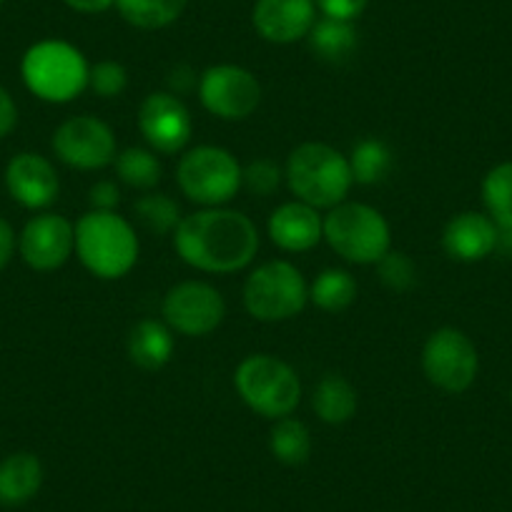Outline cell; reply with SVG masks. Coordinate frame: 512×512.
I'll use <instances>...</instances> for the list:
<instances>
[{
  "mask_svg": "<svg viewBox=\"0 0 512 512\" xmlns=\"http://www.w3.org/2000/svg\"><path fill=\"white\" fill-rule=\"evenodd\" d=\"M174 246L189 267L231 274L251 264L259 251V231L241 211L211 206L181 219L174 231Z\"/></svg>",
  "mask_w": 512,
  "mask_h": 512,
  "instance_id": "cell-1",
  "label": "cell"
},
{
  "mask_svg": "<svg viewBox=\"0 0 512 512\" xmlns=\"http://www.w3.org/2000/svg\"><path fill=\"white\" fill-rule=\"evenodd\" d=\"M76 254L98 279H118L134 269L139 239L116 211H88L76 224Z\"/></svg>",
  "mask_w": 512,
  "mask_h": 512,
  "instance_id": "cell-2",
  "label": "cell"
},
{
  "mask_svg": "<svg viewBox=\"0 0 512 512\" xmlns=\"http://www.w3.org/2000/svg\"><path fill=\"white\" fill-rule=\"evenodd\" d=\"M287 184L297 201L314 209H334L352 189L349 161L327 144H302L289 154Z\"/></svg>",
  "mask_w": 512,
  "mask_h": 512,
  "instance_id": "cell-3",
  "label": "cell"
},
{
  "mask_svg": "<svg viewBox=\"0 0 512 512\" xmlns=\"http://www.w3.org/2000/svg\"><path fill=\"white\" fill-rule=\"evenodd\" d=\"M28 91L48 103H68L88 86L86 58L66 41H41L31 46L21 63Z\"/></svg>",
  "mask_w": 512,
  "mask_h": 512,
  "instance_id": "cell-4",
  "label": "cell"
},
{
  "mask_svg": "<svg viewBox=\"0 0 512 512\" xmlns=\"http://www.w3.org/2000/svg\"><path fill=\"white\" fill-rule=\"evenodd\" d=\"M236 392L241 400L269 420H282L297 410L302 384L297 372L272 354H251L236 367Z\"/></svg>",
  "mask_w": 512,
  "mask_h": 512,
  "instance_id": "cell-5",
  "label": "cell"
},
{
  "mask_svg": "<svg viewBox=\"0 0 512 512\" xmlns=\"http://www.w3.org/2000/svg\"><path fill=\"white\" fill-rule=\"evenodd\" d=\"M324 239L352 264H377L390 251V226L367 204H339L324 219Z\"/></svg>",
  "mask_w": 512,
  "mask_h": 512,
  "instance_id": "cell-6",
  "label": "cell"
},
{
  "mask_svg": "<svg viewBox=\"0 0 512 512\" xmlns=\"http://www.w3.org/2000/svg\"><path fill=\"white\" fill-rule=\"evenodd\" d=\"M307 299L309 292L302 272L282 259L262 264L246 279V312L259 322H284V319L297 317Z\"/></svg>",
  "mask_w": 512,
  "mask_h": 512,
  "instance_id": "cell-7",
  "label": "cell"
},
{
  "mask_svg": "<svg viewBox=\"0 0 512 512\" xmlns=\"http://www.w3.org/2000/svg\"><path fill=\"white\" fill-rule=\"evenodd\" d=\"M176 179L191 201L211 209L231 201L241 189V166L226 149L196 146L181 156Z\"/></svg>",
  "mask_w": 512,
  "mask_h": 512,
  "instance_id": "cell-8",
  "label": "cell"
},
{
  "mask_svg": "<svg viewBox=\"0 0 512 512\" xmlns=\"http://www.w3.org/2000/svg\"><path fill=\"white\" fill-rule=\"evenodd\" d=\"M477 367H480V359H477L475 344L460 329H437L422 349V369L427 379L452 395H460L475 382Z\"/></svg>",
  "mask_w": 512,
  "mask_h": 512,
  "instance_id": "cell-9",
  "label": "cell"
},
{
  "mask_svg": "<svg viewBox=\"0 0 512 512\" xmlns=\"http://www.w3.org/2000/svg\"><path fill=\"white\" fill-rule=\"evenodd\" d=\"M199 98L209 113L224 121H244L262 101V86L241 66H211L199 81Z\"/></svg>",
  "mask_w": 512,
  "mask_h": 512,
  "instance_id": "cell-10",
  "label": "cell"
},
{
  "mask_svg": "<svg viewBox=\"0 0 512 512\" xmlns=\"http://www.w3.org/2000/svg\"><path fill=\"white\" fill-rule=\"evenodd\" d=\"M53 151L71 169H103L116 161V136L101 118L73 116L53 134Z\"/></svg>",
  "mask_w": 512,
  "mask_h": 512,
  "instance_id": "cell-11",
  "label": "cell"
},
{
  "mask_svg": "<svg viewBox=\"0 0 512 512\" xmlns=\"http://www.w3.org/2000/svg\"><path fill=\"white\" fill-rule=\"evenodd\" d=\"M161 312L166 324L176 332L186 337H204L224 322L226 304L211 284L184 282L169 289Z\"/></svg>",
  "mask_w": 512,
  "mask_h": 512,
  "instance_id": "cell-12",
  "label": "cell"
},
{
  "mask_svg": "<svg viewBox=\"0 0 512 512\" xmlns=\"http://www.w3.org/2000/svg\"><path fill=\"white\" fill-rule=\"evenodd\" d=\"M139 128L151 149L161 154H176L189 144L194 123L189 108L181 103L179 96L159 91L146 96V101L141 103Z\"/></svg>",
  "mask_w": 512,
  "mask_h": 512,
  "instance_id": "cell-13",
  "label": "cell"
},
{
  "mask_svg": "<svg viewBox=\"0 0 512 512\" xmlns=\"http://www.w3.org/2000/svg\"><path fill=\"white\" fill-rule=\"evenodd\" d=\"M18 246L28 267L36 272H53L63 267L76 249V229L58 214L33 216L23 229Z\"/></svg>",
  "mask_w": 512,
  "mask_h": 512,
  "instance_id": "cell-14",
  "label": "cell"
},
{
  "mask_svg": "<svg viewBox=\"0 0 512 512\" xmlns=\"http://www.w3.org/2000/svg\"><path fill=\"white\" fill-rule=\"evenodd\" d=\"M256 33L269 43H294L309 36L317 23L314 0H256L251 13Z\"/></svg>",
  "mask_w": 512,
  "mask_h": 512,
  "instance_id": "cell-15",
  "label": "cell"
},
{
  "mask_svg": "<svg viewBox=\"0 0 512 512\" xmlns=\"http://www.w3.org/2000/svg\"><path fill=\"white\" fill-rule=\"evenodd\" d=\"M6 186L13 201L26 209H46L61 191V181L51 161L31 151L13 156L6 169Z\"/></svg>",
  "mask_w": 512,
  "mask_h": 512,
  "instance_id": "cell-16",
  "label": "cell"
},
{
  "mask_svg": "<svg viewBox=\"0 0 512 512\" xmlns=\"http://www.w3.org/2000/svg\"><path fill=\"white\" fill-rule=\"evenodd\" d=\"M442 246L457 262H480L497 249V224L477 211H462L445 226Z\"/></svg>",
  "mask_w": 512,
  "mask_h": 512,
  "instance_id": "cell-17",
  "label": "cell"
},
{
  "mask_svg": "<svg viewBox=\"0 0 512 512\" xmlns=\"http://www.w3.org/2000/svg\"><path fill=\"white\" fill-rule=\"evenodd\" d=\"M269 236L284 251H309L324 236V221L314 206L289 201L269 216Z\"/></svg>",
  "mask_w": 512,
  "mask_h": 512,
  "instance_id": "cell-18",
  "label": "cell"
},
{
  "mask_svg": "<svg viewBox=\"0 0 512 512\" xmlns=\"http://www.w3.org/2000/svg\"><path fill=\"white\" fill-rule=\"evenodd\" d=\"M41 485L43 465L31 452H16L0 462V505H26L38 495Z\"/></svg>",
  "mask_w": 512,
  "mask_h": 512,
  "instance_id": "cell-19",
  "label": "cell"
},
{
  "mask_svg": "<svg viewBox=\"0 0 512 512\" xmlns=\"http://www.w3.org/2000/svg\"><path fill=\"white\" fill-rule=\"evenodd\" d=\"M174 354V337L169 327L156 319H144L128 334V357L141 369H161Z\"/></svg>",
  "mask_w": 512,
  "mask_h": 512,
  "instance_id": "cell-20",
  "label": "cell"
},
{
  "mask_svg": "<svg viewBox=\"0 0 512 512\" xmlns=\"http://www.w3.org/2000/svg\"><path fill=\"white\" fill-rule=\"evenodd\" d=\"M312 407L327 425H344L357 412V392L342 374H324L314 390Z\"/></svg>",
  "mask_w": 512,
  "mask_h": 512,
  "instance_id": "cell-21",
  "label": "cell"
},
{
  "mask_svg": "<svg viewBox=\"0 0 512 512\" xmlns=\"http://www.w3.org/2000/svg\"><path fill=\"white\" fill-rule=\"evenodd\" d=\"M309 48L314 56L322 61L339 63L347 61L354 51H357V28L352 21H334V18H322L309 31Z\"/></svg>",
  "mask_w": 512,
  "mask_h": 512,
  "instance_id": "cell-22",
  "label": "cell"
},
{
  "mask_svg": "<svg viewBox=\"0 0 512 512\" xmlns=\"http://www.w3.org/2000/svg\"><path fill=\"white\" fill-rule=\"evenodd\" d=\"M189 0H116L118 13L131 26L144 31H159L171 26L184 13Z\"/></svg>",
  "mask_w": 512,
  "mask_h": 512,
  "instance_id": "cell-23",
  "label": "cell"
},
{
  "mask_svg": "<svg viewBox=\"0 0 512 512\" xmlns=\"http://www.w3.org/2000/svg\"><path fill=\"white\" fill-rule=\"evenodd\" d=\"M269 450L282 465H304L312 455V437L304 422L294 417H282L269 432Z\"/></svg>",
  "mask_w": 512,
  "mask_h": 512,
  "instance_id": "cell-24",
  "label": "cell"
},
{
  "mask_svg": "<svg viewBox=\"0 0 512 512\" xmlns=\"http://www.w3.org/2000/svg\"><path fill=\"white\" fill-rule=\"evenodd\" d=\"M309 297L324 312H344L357 299V282L344 269H324L314 279Z\"/></svg>",
  "mask_w": 512,
  "mask_h": 512,
  "instance_id": "cell-25",
  "label": "cell"
},
{
  "mask_svg": "<svg viewBox=\"0 0 512 512\" xmlns=\"http://www.w3.org/2000/svg\"><path fill=\"white\" fill-rule=\"evenodd\" d=\"M349 169H352V179L357 184H379L392 171V151L377 139L359 141L352 151V159H349Z\"/></svg>",
  "mask_w": 512,
  "mask_h": 512,
  "instance_id": "cell-26",
  "label": "cell"
},
{
  "mask_svg": "<svg viewBox=\"0 0 512 512\" xmlns=\"http://www.w3.org/2000/svg\"><path fill=\"white\" fill-rule=\"evenodd\" d=\"M116 176L131 189H154L161 181V164L149 149L131 146L116 156Z\"/></svg>",
  "mask_w": 512,
  "mask_h": 512,
  "instance_id": "cell-27",
  "label": "cell"
},
{
  "mask_svg": "<svg viewBox=\"0 0 512 512\" xmlns=\"http://www.w3.org/2000/svg\"><path fill=\"white\" fill-rule=\"evenodd\" d=\"M482 199L497 226H512V161L495 166L485 176Z\"/></svg>",
  "mask_w": 512,
  "mask_h": 512,
  "instance_id": "cell-28",
  "label": "cell"
},
{
  "mask_svg": "<svg viewBox=\"0 0 512 512\" xmlns=\"http://www.w3.org/2000/svg\"><path fill=\"white\" fill-rule=\"evenodd\" d=\"M136 219L154 234H171L181 224V211L174 199L166 194H149L134 204Z\"/></svg>",
  "mask_w": 512,
  "mask_h": 512,
  "instance_id": "cell-29",
  "label": "cell"
},
{
  "mask_svg": "<svg viewBox=\"0 0 512 512\" xmlns=\"http://www.w3.org/2000/svg\"><path fill=\"white\" fill-rule=\"evenodd\" d=\"M379 279H382L384 287L395 289V292H407V289L415 287L417 282V269L412 264V259L402 251H387L377 262Z\"/></svg>",
  "mask_w": 512,
  "mask_h": 512,
  "instance_id": "cell-30",
  "label": "cell"
},
{
  "mask_svg": "<svg viewBox=\"0 0 512 512\" xmlns=\"http://www.w3.org/2000/svg\"><path fill=\"white\" fill-rule=\"evenodd\" d=\"M279 181H282V169L269 159L251 161L246 169H241V186H246L256 196L274 194L279 189Z\"/></svg>",
  "mask_w": 512,
  "mask_h": 512,
  "instance_id": "cell-31",
  "label": "cell"
},
{
  "mask_svg": "<svg viewBox=\"0 0 512 512\" xmlns=\"http://www.w3.org/2000/svg\"><path fill=\"white\" fill-rule=\"evenodd\" d=\"M128 73L121 63L116 61H101L91 68L88 73V86L98 93L101 98H116L126 91Z\"/></svg>",
  "mask_w": 512,
  "mask_h": 512,
  "instance_id": "cell-32",
  "label": "cell"
},
{
  "mask_svg": "<svg viewBox=\"0 0 512 512\" xmlns=\"http://www.w3.org/2000/svg\"><path fill=\"white\" fill-rule=\"evenodd\" d=\"M324 18H334V21H354L364 13L367 0H314Z\"/></svg>",
  "mask_w": 512,
  "mask_h": 512,
  "instance_id": "cell-33",
  "label": "cell"
},
{
  "mask_svg": "<svg viewBox=\"0 0 512 512\" xmlns=\"http://www.w3.org/2000/svg\"><path fill=\"white\" fill-rule=\"evenodd\" d=\"M118 199H121V196H118V186L113 184V181H98L91 189V196H88L93 211H113Z\"/></svg>",
  "mask_w": 512,
  "mask_h": 512,
  "instance_id": "cell-34",
  "label": "cell"
},
{
  "mask_svg": "<svg viewBox=\"0 0 512 512\" xmlns=\"http://www.w3.org/2000/svg\"><path fill=\"white\" fill-rule=\"evenodd\" d=\"M16 123H18L16 101H13L11 93H8L6 88L0 86V139L11 134L13 128H16Z\"/></svg>",
  "mask_w": 512,
  "mask_h": 512,
  "instance_id": "cell-35",
  "label": "cell"
},
{
  "mask_svg": "<svg viewBox=\"0 0 512 512\" xmlns=\"http://www.w3.org/2000/svg\"><path fill=\"white\" fill-rule=\"evenodd\" d=\"M13 251H16V234L6 219H0V272L8 267Z\"/></svg>",
  "mask_w": 512,
  "mask_h": 512,
  "instance_id": "cell-36",
  "label": "cell"
},
{
  "mask_svg": "<svg viewBox=\"0 0 512 512\" xmlns=\"http://www.w3.org/2000/svg\"><path fill=\"white\" fill-rule=\"evenodd\" d=\"M71 11H78V13H88V16H93V13H106L108 8L116 6V0H63Z\"/></svg>",
  "mask_w": 512,
  "mask_h": 512,
  "instance_id": "cell-37",
  "label": "cell"
},
{
  "mask_svg": "<svg viewBox=\"0 0 512 512\" xmlns=\"http://www.w3.org/2000/svg\"><path fill=\"white\" fill-rule=\"evenodd\" d=\"M0 3H3V0H0Z\"/></svg>",
  "mask_w": 512,
  "mask_h": 512,
  "instance_id": "cell-38",
  "label": "cell"
}]
</instances>
